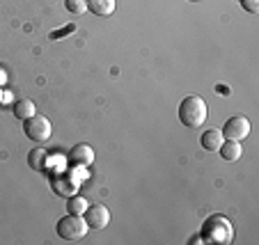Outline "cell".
Returning a JSON list of instances; mask_svg holds the SVG:
<instances>
[{"instance_id":"6da1fadb","label":"cell","mask_w":259,"mask_h":245,"mask_svg":"<svg viewBox=\"0 0 259 245\" xmlns=\"http://www.w3.org/2000/svg\"><path fill=\"white\" fill-rule=\"evenodd\" d=\"M202 240L206 243H232L234 240V227H232L230 218L223 216V213H215V216H209L202 225Z\"/></svg>"},{"instance_id":"7a4b0ae2","label":"cell","mask_w":259,"mask_h":245,"mask_svg":"<svg viewBox=\"0 0 259 245\" xmlns=\"http://www.w3.org/2000/svg\"><path fill=\"white\" fill-rule=\"evenodd\" d=\"M209 117V108H206V101L197 94L186 96L179 103V122L186 128H202Z\"/></svg>"},{"instance_id":"3957f363","label":"cell","mask_w":259,"mask_h":245,"mask_svg":"<svg viewBox=\"0 0 259 245\" xmlns=\"http://www.w3.org/2000/svg\"><path fill=\"white\" fill-rule=\"evenodd\" d=\"M55 231H58V236L64 238V240H83L90 231V225L83 216H73V213H69V216H64V218L58 220Z\"/></svg>"},{"instance_id":"277c9868","label":"cell","mask_w":259,"mask_h":245,"mask_svg":"<svg viewBox=\"0 0 259 245\" xmlns=\"http://www.w3.org/2000/svg\"><path fill=\"white\" fill-rule=\"evenodd\" d=\"M23 133L25 137H30L32 142L41 144L46 142V140H51V135H53V126H51V119L44 117V115H32V117L23 119Z\"/></svg>"},{"instance_id":"5b68a950","label":"cell","mask_w":259,"mask_h":245,"mask_svg":"<svg viewBox=\"0 0 259 245\" xmlns=\"http://www.w3.org/2000/svg\"><path fill=\"white\" fill-rule=\"evenodd\" d=\"M250 135V119L243 115H234L223 124V137L225 140H236V142H243L245 137Z\"/></svg>"},{"instance_id":"8992f818","label":"cell","mask_w":259,"mask_h":245,"mask_svg":"<svg viewBox=\"0 0 259 245\" xmlns=\"http://www.w3.org/2000/svg\"><path fill=\"white\" fill-rule=\"evenodd\" d=\"M78 188H80V183L71 172H60L58 177L53 179V190L58 192V195L67 197V200L71 195H78Z\"/></svg>"},{"instance_id":"52a82bcc","label":"cell","mask_w":259,"mask_h":245,"mask_svg":"<svg viewBox=\"0 0 259 245\" xmlns=\"http://www.w3.org/2000/svg\"><path fill=\"white\" fill-rule=\"evenodd\" d=\"M83 216H85V220H88L90 229H103V227L110 222V211H108L106 204L88 206V211H85Z\"/></svg>"},{"instance_id":"ba28073f","label":"cell","mask_w":259,"mask_h":245,"mask_svg":"<svg viewBox=\"0 0 259 245\" xmlns=\"http://www.w3.org/2000/svg\"><path fill=\"white\" fill-rule=\"evenodd\" d=\"M69 161L73 165H83V167H90L94 163V149L90 144H76V147L69 152Z\"/></svg>"},{"instance_id":"9c48e42d","label":"cell","mask_w":259,"mask_h":245,"mask_svg":"<svg viewBox=\"0 0 259 245\" xmlns=\"http://www.w3.org/2000/svg\"><path fill=\"white\" fill-rule=\"evenodd\" d=\"M223 140H225V137H223V131H220V128H209V131L202 133L200 144L206 149V152H218Z\"/></svg>"},{"instance_id":"30bf717a","label":"cell","mask_w":259,"mask_h":245,"mask_svg":"<svg viewBox=\"0 0 259 245\" xmlns=\"http://www.w3.org/2000/svg\"><path fill=\"white\" fill-rule=\"evenodd\" d=\"M220 156H223V161H239L241 154H243V147H241V142H236V140H223V144H220Z\"/></svg>"},{"instance_id":"8fae6325","label":"cell","mask_w":259,"mask_h":245,"mask_svg":"<svg viewBox=\"0 0 259 245\" xmlns=\"http://www.w3.org/2000/svg\"><path fill=\"white\" fill-rule=\"evenodd\" d=\"M117 7V0H88V10L97 16H110Z\"/></svg>"},{"instance_id":"7c38bea8","label":"cell","mask_w":259,"mask_h":245,"mask_svg":"<svg viewBox=\"0 0 259 245\" xmlns=\"http://www.w3.org/2000/svg\"><path fill=\"white\" fill-rule=\"evenodd\" d=\"M32 115H37V106H34L32 99H21V101L14 103V117L16 119L23 122V119L32 117Z\"/></svg>"},{"instance_id":"4fadbf2b","label":"cell","mask_w":259,"mask_h":245,"mask_svg":"<svg viewBox=\"0 0 259 245\" xmlns=\"http://www.w3.org/2000/svg\"><path fill=\"white\" fill-rule=\"evenodd\" d=\"M46 149H41V147H34L32 152L28 154V165L32 167L34 172H39V170H44L46 167Z\"/></svg>"},{"instance_id":"5bb4252c","label":"cell","mask_w":259,"mask_h":245,"mask_svg":"<svg viewBox=\"0 0 259 245\" xmlns=\"http://www.w3.org/2000/svg\"><path fill=\"white\" fill-rule=\"evenodd\" d=\"M88 200L85 197H80V195H71L69 197V202H67V209H69V213H73V216H83L85 211H88Z\"/></svg>"},{"instance_id":"9a60e30c","label":"cell","mask_w":259,"mask_h":245,"mask_svg":"<svg viewBox=\"0 0 259 245\" xmlns=\"http://www.w3.org/2000/svg\"><path fill=\"white\" fill-rule=\"evenodd\" d=\"M64 7H67L69 14H85L88 12V0H64Z\"/></svg>"},{"instance_id":"2e32d148","label":"cell","mask_w":259,"mask_h":245,"mask_svg":"<svg viewBox=\"0 0 259 245\" xmlns=\"http://www.w3.org/2000/svg\"><path fill=\"white\" fill-rule=\"evenodd\" d=\"M239 3L245 12H250V14H257L259 12V0H239Z\"/></svg>"},{"instance_id":"e0dca14e","label":"cell","mask_w":259,"mask_h":245,"mask_svg":"<svg viewBox=\"0 0 259 245\" xmlns=\"http://www.w3.org/2000/svg\"><path fill=\"white\" fill-rule=\"evenodd\" d=\"M71 30H73V25H67L64 30H60V32H53V34H51V39H62V34L71 32Z\"/></svg>"},{"instance_id":"ac0fdd59","label":"cell","mask_w":259,"mask_h":245,"mask_svg":"<svg viewBox=\"0 0 259 245\" xmlns=\"http://www.w3.org/2000/svg\"><path fill=\"white\" fill-rule=\"evenodd\" d=\"M5 83H7V71L0 67V87H5Z\"/></svg>"},{"instance_id":"d6986e66","label":"cell","mask_w":259,"mask_h":245,"mask_svg":"<svg viewBox=\"0 0 259 245\" xmlns=\"http://www.w3.org/2000/svg\"><path fill=\"white\" fill-rule=\"evenodd\" d=\"M193 245H197V243H202V236H193V240H191Z\"/></svg>"}]
</instances>
